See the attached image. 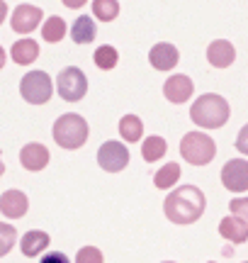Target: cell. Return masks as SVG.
<instances>
[{
    "mask_svg": "<svg viewBox=\"0 0 248 263\" xmlns=\"http://www.w3.org/2000/svg\"><path fill=\"white\" fill-rule=\"evenodd\" d=\"M204 193L197 185H180L171 190V195L163 202V212L173 224H195L204 212Z\"/></svg>",
    "mask_w": 248,
    "mask_h": 263,
    "instance_id": "obj_1",
    "label": "cell"
},
{
    "mask_svg": "<svg viewBox=\"0 0 248 263\" xmlns=\"http://www.w3.org/2000/svg\"><path fill=\"white\" fill-rule=\"evenodd\" d=\"M229 103L217 93H207V95H200L190 107V117L192 122L197 127H204V129H219L226 124L229 120Z\"/></svg>",
    "mask_w": 248,
    "mask_h": 263,
    "instance_id": "obj_2",
    "label": "cell"
},
{
    "mask_svg": "<svg viewBox=\"0 0 248 263\" xmlns=\"http://www.w3.org/2000/svg\"><path fill=\"white\" fill-rule=\"evenodd\" d=\"M51 134H54V141H56L58 146H64L68 151H76L88 139V122L76 112L61 115L56 122H54Z\"/></svg>",
    "mask_w": 248,
    "mask_h": 263,
    "instance_id": "obj_3",
    "label": "cell"
},
{
    "mask_svg": "<svg viewBox=\"0 0 248 263\" xmlns=\"http://www.w3.org/2000/svg\"><path fill=\"white\" fill-rule=\"evenodd\" d=\"M180 154L190 166H207L217 156V144L204 132H190L180 141Z\"/></svg>",
    "mask_w": 248,
    "mask_h": 263,
    "instance_id": "obj_4",
    "label": "cell"
},
{
    "mask_svg": "<svg viewBox=\"0 0 248 263\" xmlns=\"http://www.w3.org/2000/svg\"><path fill=\"white\" fill-rule=\"evenodd\" d=\"M56 90L58 95L66 100V103H78V100H83L88 93V78L86 73L76 68V66H68L64 68L56 78Z\"/></svg>",
    "mask_w": 248,
    "mask_h": 263,
    "instance_id": "obj_5",
    "label": "cell"
},
{
    "mask_svg": "<svg viewBox=\"0 0 248 263\" xmlns=\"http://www.w3.org/2000/svg\"><path fill=\"white\" fill-rule=\"evenodd\" d=\"M51 90H54L51 78H49V73H44V71H29V73L22 78V83H19V93H22V98H25L29 105L49 103Z\"/></svg>",
    "mask_w": 248,
    "mask_h": 263,
    "instance_id": "obj_6",
    "label": "cell"
},
{
    "mask_svg": "<svg viewBox=\"0 0 248 263\" xmlns=\"http://www.w3.org/2000/svg\"><path fill=\"white\" fill-rule=\"evenodd\" d=\"M97 163L102 166V171L107 173H119L129 166V149L124 146L122 141H105L100 151H97Z\"/></svg>",
    "mask_w": 248,
    "mask_h": 263,
    "instance_id": "obj_7",
    "label": "cell"
},
{
    "mask_svg": "<svg viewBox=\"0 0 248 263\" xmlns=\"http://www.w3.org/2000/svg\"><path fill=\"white\" fill-rule=\"evenodd\" d=\"M221 183L231 193H246L248 190V163L243 159H231L221 168Z\"/></svg>",
    "mask_w": 248,
    "mask_h": 263,
    "instance_id": "obj_8",
    "label": "cell"
},
{
    "mask_svg": "<svg viewBox=\"0 0 248 263\" xmlns=\"http://www.w3.org/2000/svg\"><path fill=\"white\" fill-rule=\"evenodd\" d=\"M44 17V12L42 8L37 5H17V8L12 10V17H10V27L19 32V34H29V32H34L39 27V22Z\"/></svg>",
    "mask_w": 248,
    "mask_h": 263,
    "instance_id": "obj_9",
    "label": "cell"
},
{
    "mask_svg": "<svg viewBox=\"0 0 248 263\" xmlns=\"http://www.w3.org/2000/svg\"><path fill=\"white\" fill-rule=\"evenodd\" d=\"M192 93H195V85H192V81L188 78V76H182V73L171 76V78L163 83V95L175 105L188 103Z\"/></svg>",
    "mask_w": 248,
    "mask_h": 263,
    "instance_id": "obj_10",
    "label": "cell"
},
{
    "mask_svg": "<svg viewBox=\"0 0 248 263\" xmlns=\"http://www.w3.org/2000/svg\"><path fill=\"white\" fill-rule=\"evenodd\" d=\"M29 210V200L27 195L22 193V190H5L3 195H0V212L10 219H19V217H25Z\"/></svg>",
    "mask_w": 248,
    "mask_h": 263,
    "instance_id": "obj_11",
    "label": "cell"
},
{
    "mask_svg": "<svg viewBox=\"0 0 248 263\" xmlns=\"http://www.w3.org/2000/svg\"><path fill=\"white\" fill-rule=\"evenodd\" d=\"M178 59H180L178 49L173 47V44H168V42H158L149 51V61H151V66L156 71H171V68H175Z\"/></svg>",
    "mask_w": 248,
    "mask_h": 263,
    "instance_id": "obj_12",
    "label": "cell"
},
{
    "mask_svg": "<svg viewBox=\"0 0 248 263\" xmlns=\"http://www.w3.org/2000/svg\"><path fill=\"white\" fill-rule=\"evenodd\" d=\"M234 59H236V49L226 39H214L207 47V61L214 68H226V66L234 64Z\"/></svg>",
    "mask_w": 248,
    "mask_h": 263,
    "instance_id": "obj_13",
    "label": "cell"
},
{
    "mask_svg": "<svg viewBox=\"0 0 248 263\" xmlns=\"http://www.w3.org/2000/svg\"><path fill=\"white\" fill-rule=\"evenodd\" d=\"M19 163L25 166L27 171H42L49 166V151L44 144H37L32 141L27 146H22L19 151Z\"/></svg>",
    "mask_w": 248,
    "mask_h": 263,
    "instance_id": "obj_14",
    "label": "cell"
},
{
    "mask_svg": "<svg viewBox=\"0 0 248 263\" xmlns=\"http://www.w3.org/2000/svg\"><path fill=\"white\" fill-rule=\"evenodd\" d=\"M219 234L231 244H243L248 239V222L239 217H224L219 224Z\"/></svg>",
    "mask_w": 248,
    "mask_h": 263,
    "instance_id": "obj_15",
    "label": "cell"
},
{
    "mask_svg": "<svg viewBox=\"0 0 248 263\" xmlns=\"http://www.w3.org/2000/svg\"><path fill=\"white\" fill-rule=\"evenodd\" d=\"M47 246H49V234L47 232H39V229L27 232V234L22 236V241H19V249H22V254L27 256V258H37Z\"/></svg>",
    "mask_w": 248,
    "mask_h": 263,
    "instance_id": "obj_16",
    "label": "cell"
},
{
    "mask_svg": "<svg viewBox=\"0 0 248 263\" xmlns=\"http://www.w3.org/2000/svg\"><path fill=\"white\" fill-rule=\"evenodd\" d=\"M10 54H12V61H15V64L29 66V64H34V59L39 57V44L34 39H19V42L12 44Z\"/></svg>",
    "mask_w": 248,
    "mask_h": 263,
    "instance_id": "obj_17",
    "label": "cell"
},
{
    "mask_svg": "<svg viewBox=\"0 0 248 263\" xmlns=\"http://www.w3.org/2000/svg\"><path fill=\"white\" fill-rule=\"evenodd\" d=\"M71 37L76 44H90L93 39L97 37V27L93 17H88V15H80V17L73 22V27H71Z\"/></svg>",
    "mask_w": 248,
    "mask_h": 263,
    "instance_id": "obj_18",
    "label": "cell"
},
{
    "mask_svg": "<svg viewBox=\"0 0 248 263\" xmlns=\"http://www.w3.org/2000/svg\"><path fill=\"white\" fill-rule=\"evenodd\" d=\"M119 134H122V139L129 141V144L139 141L143 137V124H141V120H139L136 115H124L122 120H119Z\"/></svg>",
    "mask_w": 248,
    "mask_h": 263,
    "instance_id": "obj_19",
    "label": "cell"
},
{
    "mask_svg": "<svg viewBox=\"0 0 248 263\" xmlns=\"http://www.w3.org/2000/svg\"><path fill=\"white\" fill-rule=\"evenodd\" d=\"M166 151H168V144H166L163 137H149V139H143V144H141V156L146 163H153V161L163 159Z\"/></svg>",
    "mask_w": 248,
    "mask_h": 263,
    "instance_id": "obj_20",
    "label": "cell"
},
{
    "mask_svg": "<svg viewBox=\"0 0 248 263\" xmlns=\"http://www.w3.org/2000/svg\"><path fill=\"white\" fill-rule=\"evenodd\" d=\"M180 180V166L178 163H166V166H161L158 168V173L153 176V183H156V188H161V190H168L171 185H175Z\"/></svg>",
    "mask_w": 248,
    "mask_h": 263,
    "instance_id": "obj_21",
    "label": "cell"
},
{
    "mask_svg": "<svg viewBox=\"0 0 248 263\" xmlns=\"http://www.w3.org/2000/svg\"><path fill=\"white\" fill-rule=\"evenodd\" d=\"M42 37L47 39V42H61V39L66 37V22H64V17H58V15H54V17H49L47 22H44V27H42Z\"/></svg>",
    "mask_w": 248,
    "mask_h": 263,
    "instance_id": "obj_22",
    "label": "cell"
},
{
    "mask_svg": "<svg viewBox=\"0 0 248 263\" xmlns=\"http://www.w3.org/2000/svg\"><path fill=\"white\" fill-rule=\"evenodd\" d=\"M93 15L100 22H112L119 15V3L117 0H93Z\"/></svg>",
    "mask_w": 248,
    "mask_h": 263,
    "instance_id": "obj_23",
    "label": "cell"
},
{
    "mask_svg": "<svg viewBox=\"0 0 248 263\" xmlns=\"http://www.w3.org/2000/svg\"><path fill=\"white\" fill-rule=\"evenodd\" d=\"M117 61H119V54H117V49L110 47V44H105V47H100L95 51V64H97V68H102V71H112L117 66Z\"/></svg>",
    "mask_w": 248,
    "mask_h": 263,
    "instance_id": "obj_24",
    "label": "cell"
},
{
    "mask_svg": "<svg viewBox=\"0 0 248 263\" xmlns=\"http://www.w3.org/2000/svg\"><path fill=\"white\" fill-rule=\"evenodd\" d=\"M15 239H17L15 227L0 222V258H3L5 254H10V249L15 246Z\"/></svg>",
    "mask_w": 248,
    "mask_h": 263,
    "instance_id": "obj_25",
    "label": "cell"
},
{
    "mask_svg": "<svg viewBox=\"0 0 248 263\" xmlns=\"http://www.w3.org/2000/svg\"><path fill=\"white\" fill-rule=\"evenodd\" d=\"M76 261L78 263H88V261H93V263H102V254L97 251V249H80L78 251V256H76Z\"/></svg>",
    "mask_w": 248,
    "mask_h": 263,
    "instance_id": "obj_26",
    "label": "cell"
},
{
    "mask_svg": "<svg viewBox=\"0 0 248 263\" xmlns=\"http://www.w3.org/2000/svg\"><path fill=\"white\" fill-rule=\"evenodd\" d=\"M231 212H234V217H239V219H243V222H248V200H234L231 202Z\"/></svg>",
    "mask_w": 248,
    "mask_h": 263,
    "instance_id": "obj_27",
    "label": "cell"
},
{
    "mask_svg": "<svg viewBox=\"0 0 248 263\" xmlns=\"http://www.w3.org/2000/svg\"><path fill=\"white\" fill-rule=\"evenodd\" d=\"M61 3H64L66 8H71V10H78V8H83L88 0H61Z\"/></svg>",
    "mask_w": 248,
    "mask_h": 263,
    "instance_id": "obj_28",
    "label": "cell"
},
{
    "mask_svg": "<svg viewBox=\"0 0 248 263\" xmlns=\"http://www.w3.org/2000/svg\"><path fill=\"white\" fill-rule=\"evenodd\" d=\"M42 261H44V263H54V261H68V258L64 254H49V256H44Z\"/></svg>",
    "mask_w": 248,
    "mask_h": 263,
    "instance_id": "obj_29",
    "label": "cell"
},
{
    "mask_svg": "<svg viewBox=\"0 0 248 263\" xmlns=\"http://www.w3.org/2000/svg\"><path fill=\"white\" fill-rule=\"evenodd\" d=\"M5 17H8V5H5V0H0V25L5 22Z\"/></svg>",
    "mask_w": 248,
    "mask_h": 263,
    "instance_id": "obj_30",
    "label": "cell"
},
{
    "mask_svg": "<svg viewBox=\"0 0 248 263\" xmlns=\"http://www.w3.org/2000/svg\"><path fill=\"white\" fill-rule=\"evenodd\" d=\"M3 66H5V49L0 47V68H3Z\"/></svg>",
    "mask_w": 248,
    "mask_h": 263,
    "instance_id": "obj_31",
    "label": "cell"
},
{
    "mask_svg": "<svg viewBox=\"0 0 248 263\" xmlns=\"http://www.w3.org/2000/svg\"><path fill=\"white\" fill-rule=\"evenodd\" d=\"M5 173V166H3V154H0V176Z\"/></svg>",
    "mask_w": 248,
    "mask_h": 263,
    "instance_id": "obj_32",
    "label": "cell"
}]
</instances>
